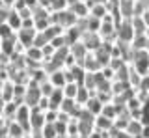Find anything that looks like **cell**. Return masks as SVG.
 Instances as JSON below:
<instances>
[{
  "label": "cell",
  "instance_id": "cell-1",
  "mask_svg": "<svg viewBox=\"0 0 149 138\" xmlns=\"http://www.w3.org/2000/svg\"><path fill=\"white\" fill-rule=\"evenodd\" d=\"M50 82L56 86H60V84H63V77H62V73H56V75L50 77Z\"/></svg>",
  "mask_w": 149,
  "mask_h": 138
},
{
  "label": "cell",
  "instance_id": "cell-2",
  "mask_svg": "<svg viewBox=\"0 0 149 138\" xmlns=\"http://www.w3.org/2000/svg\"><path fill=\"white\" fill-rule=\"evenodd\" d=\"M2 2H4V6H6V8H13L15 0H2Z\"/></svg>",
  "mask_w": 149,
  "mask_h": 138
},
{
  "label": "cell",
  "instance_id": "cell-3",
  "mask_svg": "<svg viewBox=\"0 0 149 138\" xmlns=\"http://www.w3.org/2000/svg\"><path fill=\"white\" fill-rule=\"evenodd\" d=\"M0 49H2V39H0Z\"/></svg>",
  "mask_w": 149,
  "mask_h": 138
}]
</instances>
